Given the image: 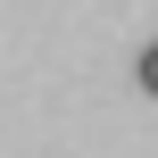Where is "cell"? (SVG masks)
<instances>
[{
	"instance_id": "cell-1",
	"label": "cell",
	"mask_w": 158,
	"mask_h": 158,
	"mask_svg": "<svg viewBox=\"0 0 158 158\" xmlns=\"http://www.w3.org/2000/svg\"><path fill=\"white\" fill-rule=\"evenodd\" d=\"M142 92H150V100H158V42H150V50H142Z\"/></svg>"
}]
</instances>
